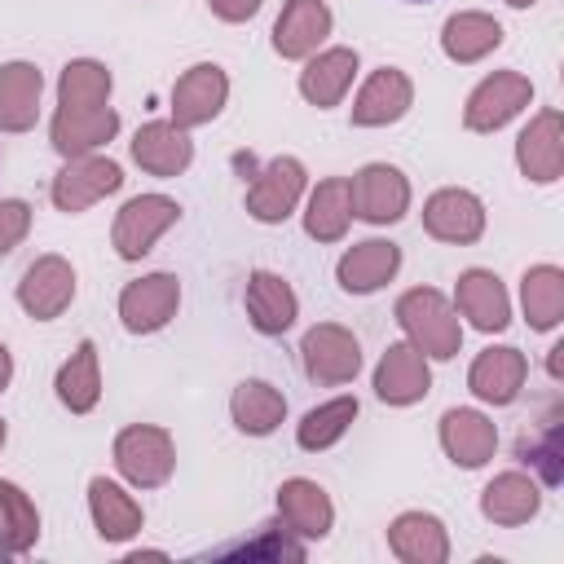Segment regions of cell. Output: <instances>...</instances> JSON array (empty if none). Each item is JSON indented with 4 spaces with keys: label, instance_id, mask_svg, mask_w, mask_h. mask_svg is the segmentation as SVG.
Wrapping results in <instances>:
<instances>
[{
    "label": "cell",
    "instance_id": "cell-1",
    "mask_svg": "<svg viewBox=\"0 0 564 564\" xmlns=\"http://www.w3.org/2000/svg\"><path fill=\"white\" fill-rule=\"evenodd\" d=\"M172 300H176V282L172 278H150V282H141L123 295V317H128L132 330H150L167 317Z\"/></svg>",
    "mask_w": 564,
    "mask_h": 564
},
{
    "label": "cell",
    "instance_id": "cell-2",
    "mask_svg": "<svg viewBox=\"0 0 564 564\" xmlns=\"http://www.w3.org/2000/svg\"><path fill=\"white\" fill-rule=\"evenodd\" d=\"M251 313H256L260 330H282L291 322V313H295V300H291V291L278 278L256 273L251 278Z\"/></svg>",
    "mask_w": 564,
    "mask_h": 564
},
{
    "label": "cell",
    "instance_id": "cell-3",
    "mask_svg": "<svg viewBox=\"0 0 564 564\" xmlns=\"http://www.w3.org/2000/svg\"><path fill=\"white\" fill-rule=\"evenodd\" d=\"M322 31H326V9H322L317 0H295V4L286 9V18L278 22V48H282V53H300V48H308Z\"/></svg>",
    "mask_w": 564,
    "mask_h": 564
},
{
    "label": "cell",
    "instance_id": "cell-4",
    "mask_svg": "<svg viewBox=\"0 0 564 564\" xmlns=\"http://www.w3.org/2000/svg\"><path fill=\"white\" fill-rule=\"evenodd\" d=\"M392 264H397L392 242H366L357 256H348V260H344L339 278H344V286H348V291H370V286H379V278H383V273H392Z\"/></svg>",
    "mask_w": 564,
    "mask_h": 564
},
{
    "label": "cell",
    "instance_id": "cell-5",
    "mask_svg": "<svg viewBox=\"0 0 564 564\" xmlns=\"http://www.w3.org/2000/svg\"><path fill=\"white\" fill-rule=\"evenodd\" d=\"M35 93H40V75L31 66H9L0 79V119L22 128L31 119V106H18V101H35Z\"/></svg>",
    "mask_w": 564,
    "mask_h": 564
},
{
    "label": "cell",
    "instance_id": "cell-6",
    "mask_svg": "<svg viewBox=\"0 0 564 564\" xmlns=\"http://www.w3.org/2000/svg\"><path fill=\"white\" fill-rule=\"evenodd\" d=\"M423 388H427V370L410 361V348H392L383 370H379V392L392 397V401H405V397H414Z\"/></svg>",
    "mask_w": 564,
    "mask_h": 564
},
{
    "label": "cell",
    "instance_id": "cell-7",
    "mask_svg": "<svg viewBox=\"0 0 564 564\" xmlns=\"http://www.w3.org/2000/svg\"><path fill=\"white\" fill-rule=\"evenodd\" d=\"M278 414H282V401L269 392V383H242V392H238V419H242V427L269 432Z\"/></svg>",
    "mask_w": 564,
    "mask_h": 564
},
{
    "label": "cell",
    "instance_id": "cell-8",
    "mask_svg": "<svg viewBox=\"0 0 564 564\" xmlns=\"http://www.w3.org/2000/svg\"><path fill=\"white\" fill-rule=\"evenodd\" d=\"M366 185H375V198H366V216L370 220H392L401 207V181L392 167H370Z\"/></svg>",
    "mask_w": 564,
    "mask_h": 564
},
{
    "label": "cell",
    "instance_id": "cell-9",
    "mask_svg": "<svg viewBox=\"0 0 564 564\" xmlns=\"http://www.w3.org/2000/svg\"><path fill=\"white\" fill-rule=\"evenodd\" d=\"M352 410H357L352 401H335V405H326V410H313V414L304 419V432H300V441H304V445H322V441H330V436L344 427L339 419H348Z\"/></svg>",
    "mask_w": 564,
    "mask_h": 564
},
{
    "label": "cell",
    "instance_id": "cell-10",
    "mask_svg": "<svg viewBox=\"0 0 564 564\" xmlns=\"http://www.w3.org/2000/svg\"><path fill=\"white\" fill-rule=\"evenodd\" d=\"M88 352H93V344H84V348H79V361L62 370V397H66L70 405H79V410L93 401V375H88V370H93V357H88Z\"/></svg>",
    "mask_w": 564,
    "mask_h": 564
},
{
    "label": "cell",
    "instance_id": "cell-11",
    "mask_svg": "<svg viewBox=\"0 0 564 564\" xmlns=\"http://www.w3.org/2000/svg\"><path fill=\"white\" fill-rule=\"evenodd\" d=\"M352 66H357V62H352V57H348V53H330V57H326V62H322V70H326V75H322V79H326V84H322V88H317V93H313V101H330V97H335V93H339V84H344V75H348V70H352Z\"/></svg>",
    "mask_w": 564,
    "mask_h": 564
},
{
    "label": "cell",
    "instance_id": "cell-12",
    "mask_svg": "<svg viewBox=\"0 0 564 564\" xmlns=\"http://www.w3.org/2000/svg\"><path fill=\"white\" fill-rule=\"evenodd\" d=\"M22 212H26L22 203H4V207H0V251H4V242L22 229Z\"/></svg>",
    "mask_w": 564,
    "mask_h": 564
},
{
    "label": "cell",
    "instance_id": "cell-13",
    "mask_svg": "<svg viewBox=\"0 0 564 564\" xmlns=\"http://www.w3.org/2000/svg\"><path fill=\"white\" fill-rule=\"evenodd\" d=\"M256 4H260V0H229V4H225V13H229V18H242V13H251Z\"/></svg>",
    "mask_w": 564,
    "mask_h": 564
},
{
    "label": "cell",
    "instance_id": "cell-14",
    "mask_svg": "<svg viewBox=\"0 0 564 564\" xmlns=\"http://www.w3.org/2000/svg\"><path fill=\"white\" fill-rule=\"evenodd\" d=\"M4 375H9V357H4V348H0V383H4Z\"/></svg>",
    "mask_w": 564,
    "mask_h": 564
}]
</instances>
